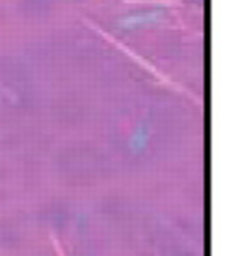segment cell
Masks as SVG:
<instances>
[{
  "mask_svg": "<svg viewBox=\"0 0 243 256\" xmlns=\"http://www.w3.org/2000/svg\"><path fill=\"white\" fill-rule=\"evenodd\" d=\"M50 238H52V243H54V248H55L57 254H59V256H65V254H64V252H62V246H60V243L57 242L54 234H50Z\"/></svg>",
  "mask_w": 243,
  "mask_h": 256,
  "instance_id": "cell-1",
  "label": "cell"
}]
</instances>
